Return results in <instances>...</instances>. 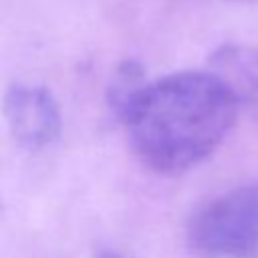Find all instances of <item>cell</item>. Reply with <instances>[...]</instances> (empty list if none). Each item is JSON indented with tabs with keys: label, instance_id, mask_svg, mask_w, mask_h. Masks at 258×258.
<instances>
[{
	"label": "cell",
	"instance_id": "cell-6",
	"mask_svg": "<svg viewBox=\"0 0 258 258\" xmlns=\"http://www.w3.org/2000/svg\"><path fill=\"white\" fill-rule=\"evenodd\" d=\"M2 210H4V206H2V200H0V214H2Z\"/></svg>",
	"mask_w": 258,
	"mask_h": 258
},
{
	"label": "cell",
	"instance_id": "cell-1",
	"mask_svg": "<svg viewBox=\"0 0 258 258\" xmlns=\"http://www.w3.org/2000/svg\"><path fill=\"white\" fill-rule=\"evenodd\" d=\"M238 101L214 73L185 71L143 83L117 115L139 159L157 173H183L230 133Z\"/></svg>",
	"mask_w": 258,
	"mask_h": 258
},
{
	"label": "cell",
	"instance_id": "cell-5",
	"mask_svg": "<svg viewBox=\"0 0 258 258\" xmlns=\"http://www.w3.org/2000/svg\"><path fill=\"white\" fill-rule=\"evenodd\" d=\"M95 258H131V256H127V254H123V252H119V250L101 248V250L95 252Z\"/></svg>",
	"mask_w": 258,
	"mask_h": 258
},
{
	"label": "cell",
	"instance_id": "cell-4",
	"mask_svg": "<svg viewBox=\"0 0 258 258\" xmlns=\"http://www.w3.org/2000/svg\"><path fill=\"white\" fill-rule=\"evenodd\" d=\"M212 71L228 85L238 105L258 117V48L222 46L212 56Z\"/></svg>",
	"mask_w": 258,
	"mask_h": 258
},
{
	"label": "cell",
	"instance_id": "cell-3",
	"mask_svg": "<svg viewBox=\"0 0 258 258\" xmlns=\"http://www.w3.org/2000/svg\"><path fill=\"white\" fill-rule=\"evenodd\" d=\"M12 137L26 149L50 145L60 133V111L52 93L44 87L12 85L2 103Z\"/></svg>",
	"mask_w": 258,
	"mask_h": 258
},
{
	"label": "cell",
	"instance_id": "cell-2",
	"mask_svg": "<svg viewBox=\"0 0 258 258\" xmlns=\"http://www.w3.org/2000/svg\"><path fill=\"white\" fill-rule=\"evenodd\" d=\"M191 244L214 258H258V185L210 202L191 222Z\"/></svg>",
	"mask_w": 258,
	"mask_h": 258
}]
</instances>
